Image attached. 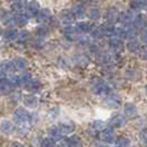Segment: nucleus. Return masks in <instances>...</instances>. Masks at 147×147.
<instances>
[{
	"label": "nucleus",
	"mask_w": 147,
	"mask_h": 147,
	"mask_svg": "<svg viewBox=\"0 0 147 147\" xmlns=\"http://www.w3.org/2000/svg\"><path fill=\"white\" fill-rule=\"evenodd\" d=\"M92 92L97 96L106 97L107 95L111 94L112 88H111V85L107 82L100 80V79H95L92 82Z\"/></svg>",
	"instance_id": "nucleus-1"
},
{
	"label": "nucleus",
	"mask_w": 147,
	"mask_h": 147,
	"mask_svg": "<svg viewBox=\"0 0 147 147\" xmlns=\"http://www.w3.org/2000/svg\"><path fill=\"white\" fill-rule=\"evenodd\" d=\"M115 34L118 38L122 37L124 39H132L136 38V29L133 24H122V26H115Z\"/></svg>",
	"instance_id": "nucleus-2"
},
{
	"label": "nucleus",
	"mask_w": 147,
	"mask_h": 147,
	"mask_svg": "<svg viewBox=\"0 0 147 147\" xmlns=\"http://www.w3.org/2000/svg\"><path fill=\"white\" fill-rule=\"evenodd\" d=\"M13 121L17 125H26L31 124V114L23 107H19L13 112Z\"/></svg>",
	"instance_id": "nucleus-3"
},
{
	"label": "nucleus",
	"mask_w": 147,
	"mask_h": 147,
	"mask_svg": "<svg viewBox=\"0 0 147 147\" xmlns=\"http://www.w3.org/2000/svg\"><path fill=\"white\" fill-rule=\"evenodd\" d=\"M107 45L110 48V50L113 53H121L124 50V43L122 41V39L118 37H111L107 41Z\"/></svg>",
	"instance_id": "nucleus-4"
},
{
	"label": "nucleus",
	"mask_w": 147,
	"mask_h": 147,
	"mask_svg": "<svg viewBox=\"0 0 147 147\" xmlns=\"http://www.w3.org/2000/svg\"><path fill=\"white\" fill-rule=\"evenodd\" d=\"M100 140L105 144H113L116 140L115 133L111 127H105L103 131L100 133Z\"/></svg>",
	"instance_id": "nucleus-5"
},
{
	"label": "nucleus",
	"mask_w": 147,
	"mask_h": 147,
	"mask_svg": "<svg viewBox=\"0 0 147 147\" xmlns=\"http://www.w3.org/2000/svg\"><path fill=\"white\" fill-rule=\"evenodd\" d=\"M119 19V11L115 7H111L105 12V20L109 24H115Z\"/></svg>",
	"instance_id": "nucleus-6"
},
{
	"label": "nucleus",
	"mask_w": 147,
	"mask_h": 147,
	"mask_svg": "<svg viewBox=\"0 0 147 147\" xmlns=\"http://www.w3.org/2000/svg\"><path fill=\"white\" fill-rule=\"evenodd\" d=\"M40 3L38 2L37 0H31L28 2V5H27V9H26V15L28 16L29 18H37L38 13H39V11H40Z\"/></svg>",
	"instance_id": "nucleus-7"
},
{
	"label": "nucleus",
	"mask_w": 147,
	"mask_h": 147,
	"mask_svg": "<svg viewBox=\"0 0 147 147\" xmlns=\"http://www.w3.org/2000/svg\"><path fill=\"white\" fill-rule=\"evenodd\" d=\"M105 103H106V105L110 109H118L122 105V97L118 95V94L111 93L110 95L106 96Z\"/></svg>",
	"instance_id": "nucleus-8"
},
{
	"label": "nucleus",
	"mask_w": 147,
	"mask_h": 147,
	"mask_svg": "<svg viewBox=\"0 0 147 147\" xmlns=\"http://www.w3.org/2000/svg\"><path fill=\"white\" fill-rule=\"evenodd\" d=\"M126 125V117L122 114H115L110 119L111 128H122Z\"/></svg>",
	"instance_id": "nucleus-9"
},
{
	"label": "nucleus",
	"mask_w": 147,
	"mask_h": 147,
	"mask_svg": "<svg viewBox=\"0 0 147 147\" xmlns=\"http://www.w3.org/2000/svg\"><path fill=\"white\" fill-rule=\"evenodd\" d=\"M27 5H28L27 0H16L11 5V10H12V12H15L17 15L23 13L27 9Z\"/></svg>",
	"instance_id": "nucleus-10"
},
{
	"label": "nucleus",
	"mask_w": 147,
	"mask_h": 147,
	"mask_svg": "<svg viewBox=\"0 0 147 147\" xmlns=\"http://www.w3.org/2000/svg\"><path fill=\"white\" fill-rule=\"evenodd\" d=\"M75 28L78 29V31H79L80 33L86 34V33H91V32H92L94 26L92 24L91 21H85V20H83V21L78 22L76 26H75Z\"/></svg>",
	"instance_id": "nucleus-11"
},
{
	"label": "nucleus",
	"mask_w": 147,
	"mask_h": 147,
	"mask_svg": "<svg viewBox=\"0 0 147 147\" xmlns=\"http://www.w3.org/2000/svg\"><path fill=\"white\" fill-rule=\"evenodd\" d=\"M57 126H58V128H59L60 133H61L63 136L72 134V133L74 132V129H75V126H74V124L71 123V122H62V123H59Z\"/></svg>",
	"instance_id": "nucleus-12"
},
{
	"label": "nucleus",
	"mask_w": 147,
	"mask_h": 147,
	"mask_svg": "<svg viewBox=\"0 0 147 147\" xmlns=\"http://www.w3.org/2000/svg\"><path fill=\"white\" fill-rule=\"evenodd\" d=\"M96 62L101 65H109L114 62V57L110 53H98L96 55Z\"/></svg>",
	"instance_id": "nucleus-13"
},
{
	"label": "nucleus",
	"mask_w": 147,
	"mask_h": 147,
	"mask_svg": "<svg viewBox=\"0 0 147 147\" xmlns=\"http://www.w3.org/2000/svg\"><path fill=\"white\" fill-rule=\"evenodd\" d=\"M63 34L69 40H76L80 38V32L73 26H65V28L63 29Z\"/></svg>",
	"instance_id": "nucleus-14"
},
{
	"label": "nucleus",
	"mask_w": 147,
	"mask_h": 147,
	"mask_svg": "<svg viewBox=\"0 0 147 147\" xmlns=\"http://www.w3.org/2000/svg\"><path fill=\"white\" fill-rule=\"evenodd\" d=\"M134 18H135V16L133 15L131 10H125V11L119 12L118 22H121L122 24H132L134 21Z\"/></svg>",
	"instance_id": "nucleus-15"
},
{
	"label": "nucleus",
	"mask_w": 147,
	"mask_h": 147,
	"mask_svg": "<svg viewBox=\"0 0 147 147\" xmlns=\"http://www.w3.org/2000/svg\"><path fill=\"white\" fill-rule=\"evenodd\" d=\"M59 18L64 26H71L74 22V20H75L74 16L71 12V10H63V11H61Z\"/></svg>",
	"instance_id": "nucleus-16"
},
{
	"label": "nucleus",
	"mask_w": 147,
	"mask_h": 147,
	"mask_svg": "<svg viewBox=\"0 0 147 147\" xmlns=\"http://www.w3.org/2000/svg\"><path fill=\"white\" fill-rule=\"evenodd\" d=\"M38 103H39V100L38 97L34 94L30 93V94H27V95L23 96V104L27 106V107H30V109H34L38 106Z\"/></svg>",
	"instance_id": "nucleus-17"
},
{
	"label": "nucleus",
	"mask_w": 147,
	"mask_h": 147,
	"mask_svg": "<svg viewBox=\"0 0 147 147\" xmlns=\"http://www.w3.org/2000/svg\"><path fill=\"white\" fill-rule=\"evenodd\" d=\"M134 26V28L136 30H142L146 27V17L142 13H138L137 16H135L134 21L132 23Z\"/></svg>",
	"instance_id": "nucleus-18"
},
{
	"label": "nucleus",
	"mask_w": 147,
	"mask_h": 147,
	"mask_svg": "<svg viewBox=\"0 0 147 147\" xmlns=\"http://www.w3.org/2000/svg\"><path fill=\"white\" fill-rule=\"evenodd\" d=\"M140 42L136 39V38H132L129 40H127V43H126V48L127 50L132 53H138L140 49Z\"/></svg>",
	"instance_id": "nucleus-19"
},
{
	"label": "nucleus",
	"mask_w": 147,
	"mask_h": 147,
	"mask_svg": "<svg viewBox=\"0 0 147 147\" xmlns=\"http://www.w3.org/2000/svg\"><path fill=\"white\" fill-rule=\"evenodd\" d=\"M12 64H13L15 71H23L28 66V61L26 59H23V58L18 57V58H15L12 60Z\"/></svg>",
	"instance_id": "nucleus-20"
},
{
	"label": "nucleus",
	"mask_w": 147,
	"mask_h": 147,
	"mask_svg": "<svg viewBox=\"0 0 147 147\" xmlns=\"http://www.w3.org/2000/svg\"><path fill=\"white\" fill-rule=\"evenodd\" d=\"M124 116L128 118H134L137 115V107L133 103H126L124 105Z\"/></svg>",
	"instance_id": "nucleus-21"
},
{
	"label": "nucleus",
	"mask_w": 147,
	"mask_h": 147,
	"mask_svg": "<svg viewBox=\"0 0 147 147\" xmlns=\"http://www.w3.org/2000/svg\"><path fill=\"white\" fill-rule=\"evenodd\" d=\"M51 16H52V12L50 9H48V8H42V9H40V11H39V13H38L37 20L39 22H47L51 19Z\"/></svg>",
	"instance_id": "nucleus-22"
},
{
	"label": "nucleus",
	"mask_w": 147,
	"mask_h": 147,
	"mask_svg": "<svg viewBox=\"0 0 147 147\" xmlns=\"http://www.w3.org/2000/svg\"><path fill=\"white\" fill-rule=\"evenodd\" d=\"M72 15L74 16L75 19H83L85 17V8L82 5H75L72 7V10H71Z\"/></svg>",
	"instance_id": "nucleus-23"
},
{
	"label": "nucleus",
	"mask_w": 147,
	"mask_h": 147,
	"mask_svg": "<svg viewBox=\"0 0 147 147\" xmlns=\"http://www.w3.org/2000/svg\"><path fill=\"white\" fill-rule=\"evenodd\" d=\"M11 90H12V86L9 83L7 78H3V79L0 80V94L7 95L11 92Z\"/></svg>",
	"instance_id": "nucleus-24"
},
{
	"label": "nucleus",
	"mask_w": 147,
	"mask_h": 147,
	"mask_svg": "<svg viewBox=\"0 0 147 147\" xmlns=\"http://www.w3.org/2000/svg\"><path fill=\"white\" fill-rule=\"evenodd\" d=\"M105 128V123L101 119H95L90 124V129L93 133H101Z\"/></svg>",
	"instance_id": "nucleus-25"
},
{
	"label": "nucleus",
	"mask_w": 147,
	"mask_h": 147,
	"mask_svg": "<svg viewBox=\"0 0 147 147\" xmlns=\"http://www.w3.org/2000/svg\"><path fill=\"white\" fill-rule=\"evenodd\" d=\"M41 88H42L41 82L39 81V80H37V79H32L31 82L27 85V88H26L29 91L30 93L33 94V93H36V92H39V91L41 90Z\"/></svg>",
	"instance_id": "nucleus-26"
},
{
	"label": "nucleus",
	"mask_w": 147,
	"mask_h": 147,
	"mask_svg": "<svg viewBox=\"0 0 147 147\" xmlns=\"http://www.w3.org/2000/svg\"><path fill=\"white\" fill-rule=\"evenodd\" d=\"M0 71L3 74L11 73L15 71L13 69V64H12V61H9V60H5L0 63Z\"/></svg>",
	"instance_id": "nucleus-27"
},
{
	"label": "nucleus",
	"mask_w": 147,
	"mask_h": 147,
	"mask_svg": "<svg viewBox=\"0 0 147 147\" xmlns=\"http://www.w3.org/2000/svg\"><path fill=\"white\" fill-rule=\"evenodd\" d=\"M18 36H19V32L15 28H8L3 32V38L8 41H15L18 39Z\"/></svg>",
	"instance_id": "nucleus-28"
},
{
	"label": "nucleus",
	"mask_w": 147,
	"mask_h": 147,
	"mask_svg": "<svg viewBox=\"0 0 147 147\" xmlns=\"http://www.w3.org/2000/svg\"><path fill=\"white\" fill-rule=\"evenodd\" d=\"M65 142L67 144V147H83L81 138L78 135H72V136L67 137Z\"/></svg>",
	"instance_id": "nucleus-29"
},
{
	"label": "nucleus",
	"mask_w": 147,
	"mask_h": 147,
	"mask_svg": "<svg viewBox=\"0 0 147 147\" xmlns=\"http://www.w3.org/2000/svg\"><path fill=\"white\" fill-rule=\"evenodd\" d=\"M131 8L133 10H136V11L147 9V0H132Z\"/></svg>",
	"instance_id": "nucleus-30"
},
{
	"label": "nucleus",
	"mask_w": 147,
	"mask_h": 147,
	"mask_svg": "<svg viewBox=\"0 0 147 147\" xmlns=\"http://www.w3.org/2000/svg\"><path fill=\"white\" fill-rule=\"evenodd\" d=\"M49 137L52 138L54 142H59V140H62V137L63 135L60 133L58 126H53L49 129Z\"/></svg>",
	"instance_id": "nucleus-31"
},
{
	"label": "nucleus",
	"mask_w": 147,
	"mask_h": 147,
	"mask_svg": "<svg viewBox=\"0 0 147 147\" xmlns=\"http://www.w3.org/2000/svg\"><path fill=\"white\" fill-rule=\"evenodd\" d=\"M0 129L3 134H11L15 129V126L9 121H2V123L0 125Z\"/></svg>",
	"instance_id": "nucleus-32"
},
{
	"label": "nucleus",
	"mask_w": 147,
	"mask_h": 147,
	"mask_svg": "<svg viewBox=\"0 0 147 147\" xmlns=\"http://www.w3.org/2000/svg\"><path fill=\"white\" fill-rule=\"evenodd\" d=\"M19 78H20V86H23V88H27V85L29 84L31 80L33 79L32 78V75L29 73V72H23L19 75Z\"/></svg>",
	"instance_id": "nucleus-33"
},
{
	"label": "nucleus",
	"mask_w": 147,
	"mask_h": 147,
	"mask_svg": "<svg viewBox=\"0 0 147 147\" xmlns=\"http://www.w3.org/2000/svg\"><path fill=\"white\" fill-rule=\"evenodd\" d=\"M2 22L5 26H8V27H12L16 24V16L11 15V13H6V15L2 17Z\"/></svg>",
	"instance_id": "nucleus-34"
},
{
	"label": "nucleus",
	"mask_w": 147,
	"mask_h": 147,
	"mask_svg": "<svg viewBox=\"0 0 147 147\" xmlns=\"http://www.w3.org/2000/svg\"><path fill=\"white\" fill-rule=\"evenodd\" d=\"M28 22H29V17L26 13H19L16 16V24L23 27V26H27Z\"/></svg>",
	"instance_id": "nucleus-35"
},
{
	"label": "nucleus",
	"mask_w": 147,
	"mask_h": 147,
	"mask_svg": "<svg viewBox=\"0 0 147 147\" xmlns=\"http://www.w3.org/2000/svg\"><path fill=\"white\" fill-rule=\"evenodd\" d=\"M75 64H78V65L80 66H88V64L90 63V60L86 55H84V54H80V55H76L75 57Z\"/></svg>",
	"instance_id": "nucleus-36"
},
{
	"label": "nucleus",
	"mask_w": 147,
	"mask_h": 147,
	"mask_svg": "<svg viewBox=\"0 0 147 147\" xmlns=\"http://www.w3.org/2000/svg\"><path fill=\"white\" fill-rule=\"evenodd\" d=\"M88 18L92 19V20H98L101 17H102V13H101V10L98 8H91L88 10Z\"/></svg>",
	"instance_id": "nucleus-37"
},
{
	"label": "nucleus",
	"mask_w": 147,
	"mask_h": 147,
	"mask_svg": "<svg viewBox=\"0 0 147 147\" xmlns=\"http://www.w3.org/2000/svg\"><path fill=\"white\" fill-rule=\"evenodd\" d=\"M115 146L114 147H129L131 142L127 137H119L118 140H115Z\"/></svg>",
	"instance_id": "nucleus-38"
},
{
	"label": "nucleus",
	"mask_w": 147,
	"mask_h": 147,
	"mask_svg": "<svg viewBox=\"0 0 147 147\" xmlns=\"http://www.w3.org/2000/svg\"><path fill=\"white\" fill-rule=\"evenodd\" d=\"M8 81L11 84L12 88H18V86H20V78H19V75H11V76L8 79Z\"/></svg>",
	"instance_id": "nucleus-39"
},
{
	"label": "nucleus",
	"mask_w": 147,
	"mask_h": 147,
	"mask_svg": "<svg viewBox=\"0 0 147 147\" xmlns=\"http://www.w3.org/2000/svg\"><path fill=\"white\" fill-rule=\"evenodd\" d=\"M30 39V33L28 31H21V32H19V36H18V41L19 42H21V43H24V42H27L28 40Z\"/></svg>",
	"instance_id": "nucleus-40"
},
{
	"label": "nucleus",
	"mask_w": 147,
	"mask_h": 147,
	"mask_svg": "<svg viewBox=\"0 0 147 147\" xmlns=\"http://www.w3.org/2000/svg\"><path fill=\"white\" fill-rule=\"evenodd\" d=\"M41 147H55V142L50 137L43 138L41 140Z\"/></svg>",
	"instance_id": "nucleus-41"
},
{
	"label": "nucleus",
	"mask_w": 147,
	"mask_h": 147,
	"mask_svg": "<svg viewBox=\"0 0 147 147\" xmlns=\"http://www.w3.org/2000/svg\"><path fill=\"white\" fill-rule=\"evenodd\" d=\"M138 54H140V59L143 60H147V44H144L142 45L138 51Z\"/></svg>",
	"instance_id": "nucleus-42"
},
{
	"label": "nucleus",
	"mask_w": 147,
	"mask_h": 147,
	"mask_svg": "<svg viewBox=\"0 0 147 147\" xmlns=\"http://www.w3.org/2000/svg\"><path fill=\"white\" fill-rule=\"evenodd\" d=\"M37 34L39 37H45V36L48 34V29H47L45 27H43V26H42V27L40 26L37 30Z\"/></svg>",
	"instance_id": "nucleus-43"
},
{
	"label": "nucleus",
	"mask_w": 147,
	"mask_h": 147,
	"mask_svg": "<svg viewBox=\"0 0 147 147\" xmlns=\"http://www.w3.org/2000/svg\"><path fill=\"white\" fill-rule=\"evenodd\" d=\"M140 140H143L144 143H147V127L143 128V129L140 131Z\"/></svg>",
	"instance_id": "nucleus-44"
},
{
	"label": "nucleus",
	"mask_w": 147,
	"mask_h": 147,
	"mask_svg": "<svg viewBox=\"0 0 147 147\" xmlns=\"http://www.w3.org/2000/svg\"><path fill=\"white\" fill-rule=\"evenodd\" d=\"M140 41H142L143 43L147 44V30H144V31L142 32V34H140Z\"/></svg>",
	"instance_id": "nucleus-45"
},
{
	"label": "nucleus",
	"mask_w": 147,
	"mask_h": 147,
	"mask_svg": "<svg viewBox=\"0 0 147 147\" xmlns=\"http://www.w3.org/2000/svg\"><path fill=\"white\" fill-rule=\"evenodd\" d=\"M55 147H67L65 140H59L55 143Z\"/></svg>",
	"instance_id": "nucleus-46"
},
{
	"label": "nucleus",
	"mask_w": 147,
	"mask_h": 147,
	"mask_svg": "<svg viewBox=\"0 0 147 147\" xmlns=\"http://www.w3.org/2000/svg\"><path fill=\"white\" fill-rule=\"evenodd\" d=\"M79 1H80V3H81L82 6H85V5H88L92 0H79Z\"/></svg>",
	"instance_id": "nucleus-47"
},
{
	"label": "nucleus",
	"mask_w": 147,
	"mask_h": 147,
	"mask_svg": "<svg viewBox=\"0 0 147 147\" xmlns=\"http://www.w3.org/2000/svg\"><path fill=\"white\" fill-rule=\"evenodd\" d=\"M10 147H23V146H22L20 143H12Z\"/></svg>",
	"instance_id": "nucleus-48"
},
{
	"label": "nucleus",
	"mask_w": 147,
	"mask_h": 147,
	"mask_svg": "<svg viewBox=\"0 0 147 147\" xmlns=\"http://www.w3.org/2000/svg\"><path fill=\"white\" fill-rule=\"evenodd\" d=\"M1 34H2V29L0 28V36H1Z\"/></svg>",
	"instance_id": "nucleus-49"
},
{
	"label": "nucleus",
	"mask_w": 147,
	"mask_h": 147,
	"mask_svg": "<svg viewBox=\"0 0 147 147\" xmlns=\"http://www.w3.org/2000/svg\"><path fill=\"white\" fill-rule=\"evenodd\" d=\"M145 91H146V94H147V84H146V86H145Z\"/></svg>",
	"instance_id": "nucleus-50"
},
{
	"label": "nucleus",
	"mask_w": 147,
	"mask_h": 147,
	"mask_svg": "<svg viewBox=\"0 0 147 147\" xmlns=\"http://www.w3.org/2000/svg\"><path fill=\"white\" fill-rule=\"evenodd\" d=\"M8 1H12V2H13V1H16V0H8Z\"/></svg>",
	"instance_id": "nucleus-51"
},
{
	"label": "nucleus",
	"mask_w": 147,
	"mask_h": 147,
	"mask_svg": "<svg viewBox=\"0 0 147 147\" xmlns=\"http://www.w3.org/2000/svg\"><path fill=\"white\" fill-rule=\"evenodd\" d=\"M30 147H34V146H30Z\"/></svg>",
	"instance_id": "nucleus-52"
},
{
	"label": "nucleus",
	"mask_w": 147,
	"mask_h": 147,
	"mask_svg": "<svg viewBox=\"0 0 147 147\" xmlns=\"http://www.w3.org/2000/svg\"><path fill=\"white\" fill-rule=\"evenodd\" d=\"M146 147H147V143H146Z\"/></svg>",
	"instance_id": "nucleus-53"
},
{
	"label": "nucleus",
	"mask_w": 147,
	"mask_h": 147,
	"mask_svg": "<svg viewBox=\"0 0 147 147\" xmlns=\"http://www.w3.org/2000/svg\"><path fill=\"white\" fill-rule=\"evenodd\" d=\"M103 147H106V146H103Z\"/></svg>",
	"instance_id": "nucleus-54"
}]
</instances>
